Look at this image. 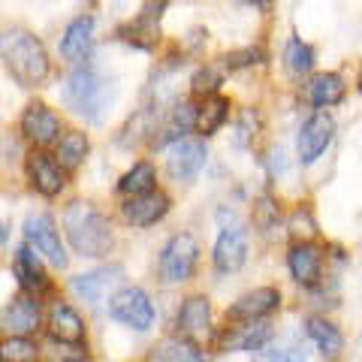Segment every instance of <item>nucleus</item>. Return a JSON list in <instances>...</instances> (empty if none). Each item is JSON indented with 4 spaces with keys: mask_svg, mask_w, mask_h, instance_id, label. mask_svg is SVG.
I'll use <instances>...</instances> for the list:
<instances>
[{
    "mask_svg": "<svg viewBox=\"0 0 362 362\" xmlns=\"http://www.w3.org/2000/svg\"><path fill=\"white\" fill-rule=\"evenodd\" d=\"M49 329L58 341H70L78 344L85 338V323L66 302H54L52 311H49Z\"/></svg>",
    "mask_w": 362,
    "mask_h": 362,
    "instance_id": "nucleus-20",
    "label": "nucleus"
},
{
    "mask_svg": "<svg viewBox=\"0 0 362 362\" xmlns=\"http://www.w3.org/2000/svg\"><path fill=\"white\" fill-rule=\"evenodd\" d=\"M272 341V326L269 323H251V326H239L235 332L226 335L223 347L226 350H263Z\"/></svg>",
    "mask_w": 362,
    "mask_h": 362,
    "instance_id": "nucleus-24",
    "label": "nucleus"
},
{
    "mask_svg": "<svg viewBox=\"0 0 362 362\" xmlns=\"http://www.w3.org/2000/svg\"><path fill=\"white\" fill-rule=\"evenodd\" d=\"M6 235H9V230H6V223H0V245L6 242Z\"/></svg>",
    "mask_w": 362,
    "mask_h": 362,
    "instance_id": "nucleus-39",
    "label": "nucleus"
},
{
    "mask_svg": "<svg viewBox=\"0 0 362 362\" xmlns=\"http://www.w3.org/2000/svg\"><path fill=\"white\" fill-rule=\"evenodd\" d=\"M0 58H4L9 76L21 88H37L49 78V54L45 45L25 28L0 30Z\"/></svg>",
    "mask_w": 362,
    "mask_h": 362,
    "instance_id": "nucleus-1",
    "label": "nucleus"
},
{
    "mask_svg": "<svg viewBox=\"0 0 362 362\" xmlns=\"http://www.w3.org/2000/svg\"><path fill=\"white\" fill-rule=\"evenodd\" d=\"M121 275H124L121 266H106V269L85 272V275H76L73 278V293H76V296H82L85 302H90V305H97L112 287L118 284Z\"/></svg>",
    "mask_w": 362,
    "mask_h": 362,
    "instance_id": "nucleus-17",
    "label": "nucleus"
},
{
    "mask_svg": "<svg viewBox=\"0 0 362 362\" xmlns=\"http://www.w3.org/2000/svg\"><path fill=\"white\" fill-rule=\"evenodd\" d=\"M214 269L230 275V272H239L245 266L247 257V235L242 226H223L218 242H214Z\"/></svg>",
    "mask_w": 362,
    "mask_h": 362,
    "instance_id": "nucleus-13",
    "label": "nucleus"
},
{
    "mask_svg": "<svg viewBox=\"0 0 362 362\" xmlns=\"http://www.w3.org/2000/svg\"><path fill=\"white\" fill-rule=\"evenodd\" d=\"M154 166L148 160H139V163H133V169H127V173L121 175L118 181V194L124 197H142V194H151L154 190Z\"/></svg>",
    "mask_w": 362,
    "mask_h": 362,
    "instance_id": "nucleus-25",
    "label": "nucleus"
},
{
    "mask_svg": "<svg viewBox=\"0 0 362 362\" xmlns=\"http://www.w3.org/2000/svg\"><path fill=\"white\" fill-rule=\"evenodd\" d=\"M64 233L73 251L82 257H106L115 245L109 218L88 199H73L64 209Z\"/></svg>",
    "mask_w": 362,
    "mask_h": 362,
    "instance_id": "nucleus-3",
    "label": "nucleus"
},
{
    "mask_svg": "<svg viewBox=\"0 0 362 362\" xmlns=\"http://www.w3.org/2000/svg\"><path fill=\"white\" fill-rule=\"evenodd\" d=\"M209 320H211V305L206 296L185 299V305H181V311H178V329L187 338L209 332Z\"/></svg>",
    "mask_w": 362,
    "mask_h": 362,
    "instance_id": "nucleus-22",
    "label": "nucleus"
},
{
    "mask_svg": "<svg viewBox=\"0 0 362 362\" xmlns=\"http://www.w3.org/2000/svg\"><path fill=\"white\" fill-rule=\"evenodd\" d=\"M332 133H335V121L326 109L314 112V115L302 124L299 130V160L305 166L317 163V157L326 151V145L332 142Z\"/></svg>",
    "mask_w": 362,
    "mask_h": 362,
    "instance_id": "nucleus-8",
    "label": "nucleus"
},
{
    "mask_svg": "<svg viewBox=\"0 0 362 362\" xmlns=\"http://www.w3.org/2000/svg\"><path fill=\"white\" fill-rule=\"evenodd\" d=\"M197 115H199V109L190 103V100H178V103L166 112L163 127L154 133L151 148H166L169 142H181V136L185 133L197 130Z\"/></svg>",
    "mask_w": 362,
    "mask_h": 362,
    "instance_id": "nucleus-14",
    "label": "nucleus"
},
{
    "mask_svg": "<svg viewBox=\"0 0 362 362\" xmlns=\"http://www.w3.org/2000/svg\"><path fill=\"white\" fill-rule=\"evenodd\" d=\"M0 323H4V329L9 335H18V338L37 332V326H40L37 296H30V293H18V296H13V302H9L4 308V314H0Z\"/></svg>",
    "mask_w": 362,
    "mask_h": 362,
    "instance_id": "nucleus-12",
    "label": "nucleus"
},
{
    "mask_svg": "<svg viewBox=\"0 0 362 362\" xmlns=\"http://www.w3.org/2000/svg\"><path fill=\"white\" fill-rule=\"evenodd\" d=\"M247 4H254V6L263 9V6H269V4H272V0H247Z\"/></svg>",
    "mask_w": 362,
    "mask_h": 362,
    "instance_id": "nucleus-40",
    "label": "nucleus"
},
{
    "mask_svg": "<svg viewBox=\"0 0 362 362\" xmlns=\"http://www.w3.org/2000/svg\"><path fill=\"white\" fill-rule=\"evenodd\" d=\"M90 151V142H88V136L82 130H70L64 136V139L58 142V163L64 169H76V166H82L85 163V157Z\"/></svg>",
    "mask_w": 362,
    "mask_h": 362,
    "instance_id": "nucleus-28",
    "label": "nucleus"
},
{
    "mask_svg": "<svg viewBox=\"0 0 362 362\" xmlns=\"http://www.w3.org/2000/svg\"><path fill=\"white\" fill-rule=\"evenodd\" d=\"M218 85H221V73L214 66H199L194 78H190V90L194 94H206V97H211L218 90Z\"/></svg>",
    "mask_w": 362,
    "mask_h": 362,
    "instance_id": "nucleus-33",
    "label": "nucleus"
},
{
    "mask_svg": "<svg viewBox=\"0 0 362 362\" xmlns=\"http://www.w3.org/2000/svg\"><path fill=\"white\" fill-rule=\"evenodd\" d=\"M199 259V245L190 233H175L160 251V275L169 284H181L194 275Z\"/></svg>",
    "mask_w": 362,
    "mask_h": 362,
    "instance_id": "nucleus-4",
    "label": "nucleus"
},
{
    "mask_svg": "<svg viewBox=\"0 0 362 362\" xmlns=\"http://www.w3.org/2000/svg\"><path fill=\"white\" fill-rule=\"evenodd\" d=\"M169 211V197L163 190H151V194H142V197H130L127 202L121 206V218L133 223V226H151L163 218Z\"/></svg>",
    "mask_w": 362,
    "mask_h": 362,
    "instance_id": "nucleus-15",
    "label": "nucleus"
},
{
    "mask_svg": "<svg viewBox=\"0 0 362 362\" xmlns=\"http://www.w3.org/2000/svg\"><path fill=\"white\" fill-rule=\"evenodd\" d=\"M266 61V52L259 49V45H247V49H239V52H230L223 58V64L230 66V70H245V66H257Z\"/></svg>",
    "mask_w": 362,
    "mask_h": 362,
    "instance_id": "nucleus-32",
    "label": "nucleus"
},
{
    "mask_svg": "<svg viewBox=\"0 0 362 362\" xmlns=\"http://www.w3.org/2000/svg\"><path fill=\"white\" fill-rule=\"evenodd\" d=\"M90 45H94V16H78L66 25L64 37H61V54L66 61H85Z\"/></svg>",
    "mask_w": 362,
    "mask_h": 362,
    "instance_id": "nucleus-18",
    "label": "nucleus"
},
{
    "mask_svg": "<svg viewBox=\"0 0 362 362\" xmlns=\"http://www.w3.org/2000/svg\"><path fill=\"white\" fill-rule=\"evenodd\" d=\"M287 263H290L293 278H296L299 284L311 287V284H317V278H320L323 254H320V247L311 245V242H296L287 254Z\"/></svg>",
    "mask_w": 362,
    "mask_h": 362,
    "instance_id": "nucleus-19",
    "label": "nucleus"
},
{
    "mask_svg": "<svg viewBox=\"0 0 362 362\" xmlns=\"http://www.w3.org/2000/svg\"><path fill=\"white\" fill-rule=\"evenodd\" d=\"M109 314H112V320L130 326L136 332L151 329V323H154V305L139 287H124L118 293H112Z\"/></svg>",
    "mask_w": 362,
    "mask_h": 362,
    "instance_id": "nucleus-5",
    "label": "nucleus"
},
{
    "mask_svg": "<svg viewBox=\"0 0 362 362\" xmlns=\"http://www.w3.org/2000/svg\"><path fill=\"white\" fill-rule=\"evenodd\" d=\"M40 350L28 338H18V335H6L0 341V362H37Z\"/></svg>",
    "mask_w": 362,
    "mask_h": 362,
    "instance_id": "nucleus-30",
    "label": "nucleus"
},
{
    "mask_svg": "<svg viewBox=\"0 0 362 362\" xmlns=\"http://www.w3.org/2000/svg\"><path fill=\"white\" fill-rule=\"evenodd\" d=\"M16 275H18V284L25 290H40L45 287V272H42V263H40V254L33 251L30 245H21L18 254H16Z\"/></svg>",
    "mask_w": 362,
    "mask_h": 362,
    "instance_id": "nucleus-23",
    "label": "nucleus"
},
{
    "mask_svg": "<svg viewBox=\"0 0 362 362\" xmlns=\"http://www.w3.org/2000/svg\"><path fill=\"white\" fill-rule=\"evenodd\" d=\"M209 160V148L202 139H181L173 145L166 157V175L175 181H190L199 175V169Z\"/></svg>",
    "mask_w": 362,
    "mask_h": 362,
    "instance_id": "nucleus-9",
    "label": "nucleus"
},
{
    "mask_svg": "<svg viewBox=\"0 0 362 362\" xmlns=\"http://www.w3.org/2000/svg\"><path fill=\"white\" fill-rule=\"evenodd\" d=\"M305 326H308L311 341L320 347L326 356H338V354H341L344 338H341V332H338V326H335V323L323 320V317H308V320H305Z\"/></svg>",
    "mask_w": 362,
    "mask_h": 362,
    "instance_id": "nucleus-27",
    "label": "nucleus"
},
{
    "mask_svg": "<svg viewBox=\"0 0 362 362\" xmlns=\"http://www.w3.org/2000/svg\"><path fill=\"white\" fill-rule=\"evenodd\" d=\"M254 223L259 226V230H269V226L278 223V206L269 197H259L254 202Z\"/></svg>",
    "mask_w": 362,
    "mask_h": 362,
    "instance_id": "nucleus-36",
    "label": "nucleus"
},
{
    "mask_svg": "<svg viewBox=\"0 0 362 362\" xmlns=\"http://www.w3.org/2000/svg\"><path fill=\"white\" fill-rule=\"evenodd\" d=\"M278 305H281V293L275 287H257L251 293H245L242 299H235V305L226 311V317H230V320L254 323V320H259V317L272 314Z\"/></svg>",
    "mask_w": 362,
    "mask_h": 362,
    "instance_id": "nucleus-16",
    "label": "nucleus"
},
{
    "mask_svg": "<svg viewBox=\"0 0 362 362\" xmlns=\"http://www.w3.org/2000/svg\"><path fill=\"white\" fill-rule=\"evenodd\" d=\"M64 103L66 109H73L78 118H85L90 124H100L109 112L112 100H115V88L112 82L97 70L94 64H78L76 70L64 78Z\"/></svg>",
    "mask_w": 362,
    "mask_h": 362,
    "instance_id": "nucleus-2",
    "label": "nucleus"
},
{
    "mask_svg": "<svg viewBox=\"0 0 362 362\" xmlns=\"http://www.w3.org/2000/svg\"><path fill=\"white\" fill-rule=\"evenodd\" d=\"M28 178L42 197H58L64 190V185H66L64 166L54 160L52 154H45L42 148H33L28 154Z\"/></svg>",
    "mask_w": 362,
    "mask_h": 362,
    "instance_id": "nucleus-11",
    "label": "nucleus"
},
{
    "mask_svg": "<svg viewBox=\"0 0 362 362\" xmlns=\"http://www.w3.org/2000/svg\"><path fill=\"white\" fill-rule=\"evenodd\" d=\"M269 362H305L308 359V350L305 344H287V347H275L266 354Z\"/></svg>",
    "mask_w": 362,
    "mask_h": 362,
    "instance_id": "nucleus-37",
    "label": "nucleus"
},
{
    "mask_svg": "<svg viewBox=\"0 0 362 362\" xmlns=\"http://www.w3.org/2000/svg\"><path fill=\"white\" fill-rule=\"evenodd\" d=\"M359 90H362V70H359Z\"/></svg>",
    "mask_w": 362,
    "mask_h": 362,
    "instance_id": "nucleus-41",
    "label": "nucleus"
},
{
    "mask_svg": "<svg viewBox=\"0 0 362 362\" xmlns=\"http://www.w3.org/2000/svg\"><path fill=\"white\" fill-rule=\"evenodd\" d=\"M166 6H169V0H142L136 18L118 30V37L124 42L136 45V49H154L157 37H160V18L166 13Z\"/></svg>",
    "mask_w": 362,
    "mask_h": 362,
    "instance_id": "nucleus-6",
    "label": "nucleus"
},
{
    "mask_svg": "<svg viewBox=\"0 0 362 362\" xmlns=\"http://www.w3.org/2000/svg\"><path fill=\"white\" fill-rule=\"evenodd\" d=\"M25 239L37 254H42L54 269L66 266V251L61 245V235L54 230V221L49 214H28L25 218Z\"/></svg>",
    "mask_w": 362,
    "mask_h": 362,
    "instance_id": "nucleus-7",
    "label": "nucleus"
},
{
    "mask_svg": "<svg viewBox=\"0 0 362 362\" xmlns=\"http://www.w3.org/2000/svg\"><path fill=\"white\" fill-rule=\"evenodd\" d=\"M49 350V356H52V362H82L85 359V350L78 347V344H70V341H54L45 347Z\"/></svg>",
    "mask_w": 362,
    "mask_h": 362,
    "instance_id": "nucleus-35",
    "label": "nucleus"
},
{
    "mask_svg": "<svg viewBox=\"0 0 362 362\" xmlns=\"http://www.w3.org/2000/svg\"><path fill=\"white\" fill-rule=\"evenodd\" d=\"M21 133L37 145V148H45V145L61 139V118L45 106V103H30L21 115Z\"/></svg>",
    "mask_w": 362,
    "mask_h": 362,
    "instance_id": "nucleus-10",
    "label": "nucleus"
},
{
    "mask_svg": "<svg viewBox=\"0 0 362 362\" xmlns=\"http://www.w3.org/2000/svg\"><path fill=\"white\" fill-rule=\"evenodd\" d=\"M284 61L290 66V73L302 76V73H308L311 66H314V49H311L308 42H302L299 37H290L287 52H284Z\"/></svg>",
    "mask_w": 362,
    "mask_h": 362,
    "instance_id": "nucleus-31",
    "label": "nucleus"
},
{
    "mask_svg": "<svg viewBox=\"0 0 362 362\" xmlns=\"http://www.w3.org/2000/svg\"><path fill=\"white\" fill-rule=\"evenodd\" d=\"M344 90H347V85L338 73H317L308 85V100L317 109H329L335 103H341Z\"/></svg>",
    "mask_w": 362,
    "mask_h": 362,
    "instance_id": "nucleus-21",
    "label": "nucleus"
},
{
    "mask_svg": "<svg viewBox=\"0 0 362 362\" xmlns=\"http://www.w3.org/2000/svg\"><path fill=\"white\" fill-rule=\"evenodd\" d=\"M257 127H259L257 112L254 109H245L242 115H239V121H235V145H239V148L251 145V139L257 136Z\"/></svg>",
    "mask_w": 362,
    "mask_h": 362,
    "instance_id": "nucleus-34",
    "label": "nucleus"
},
{
    "mask_svg": "<svg viewBox=\"0 0 362 362\" xmlns=\"http://www.w3.org/2000/svg\"><path fill=\"white\" fill-rule=\"evenodd\" d=\"M154 362H206V356L187 338H169L160 347H154Z\"/></svg>",
    "mask_w": 362,
    "mask_h": 362,
    "instance_id": "nucleus-29",
    "label": "nucleus"
},
{
    "mask_svg": "<svg viewBox=\"0 0 362 362\" xmlns=\"http://www.w3.org/2000/svg\"><path fill=\"white\" fill-rule=\"evenodd\" d=\"M230 118V100L221 97V94H211L206 97V103L199 106V115H197V130L202 136H211L223 127V121Z\"/></svg>",
    "mask_w": 362,
    "mask_h": 362,
    "instance_id": "nucleus-26",
    "label": "nucleus"
},
{
    "mask_svg": "<svg viewBox=\"0 0 362 362\" xmlns=\"http://www.w3.org/2000/svg\"><path fill=\"white\" fill-rule=\"evenodd\" d=\"M290 226H293V233H296V235H311L314 233V221H311V214L308 211H305V209H299L296 214H293V221H290Z\"/></svg>",
    "mask_w": 362,
    "mask_h": 362,
    "instance_id": "nucleus-38",
    "label": "nucleus"
}]
</instances>
